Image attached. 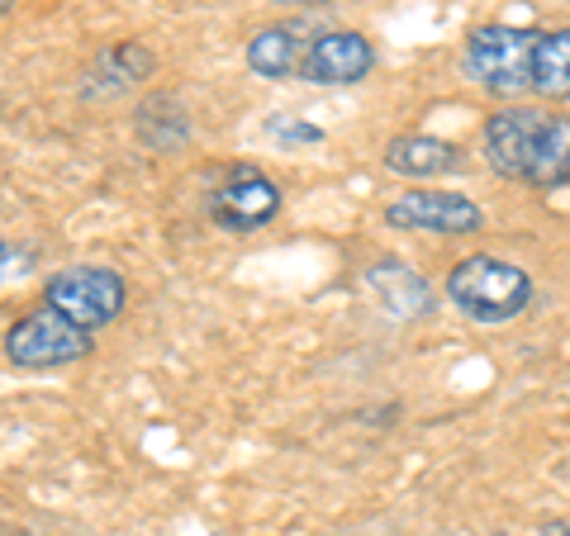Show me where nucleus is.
Instances as JSON below:
<instances>
[{
  "instance_id": "obj_1",
  "label": "nucleus",
  "mask_w": 570,
  "mask_h": 536,
  "mask_svg": "<svg viewBox=\"0 0 570 536\" xmlns=\"http://www.w3.org/2000/svg\"><path fill=\"white\" fill-rule=\"evenodd\" d=\"M448 299L475 324H513L532 304V276L504 257H461L448 271Z\"/></svg>"
},
{
  "instance_id": "obj_2",
  "label": "nucleus",
  "mask_w": 570,
  "mask_h": 536,
  "mask_svg": "<svg viewBox=\"0 0 570 536\" xmlns=\"http://www.w3.org/2000/svg\"><path fill=\"white\" fill-rule=\"evenodd\" d=\"M532 52H538V29L523 24H480L466 33L461 67L466 77L494 100H519L532 91Z\"/></svg>"
},
{
  "instance_id": "obj_3",
  "label": "nucleus",
  "mask_w": 570,
  "mask_h": 536,
  "mask_svg": "<svg viewBox=\"0 0 570 536\" xmlns=\"http://www.w3.org/2000/svg\"><path fill=\"white\" fill-rule=\"evenodd\" d=\"M129 285L115 266H62L43 285V304H52L58 314H67L71 324H81L86 332H96L105 324H115Z\"/></svg>"
},
{
  "instance_id": "obj_4",
  "label": "nucleus",
  "mask_w": 570,
  "mask_h": 536,
  "mask_svg": "<svg viewBox=\"0 0 570 536\" xmlns=\"http://www.w3.org/2000/svg\"><path fill=\"white\" fill-rule=\"evenodd\" d=\"M96 351V332H86L81 324H71L67 314H58L52 304L29 309L20 324L6 332V356L24 370H48V366H71L81 356Z\"/></svg>"
},
{
  "instance_id": "obj_5",
  "label": "nucleus",
  "mask_w": 570,
  "mask_h": 536,
  "mask_svg": "<svg viewBox=\"0 0 570 536\" xmlns=\"http://www.w3.org/2000/svg\"><path fill=\"white\" fill-rule=\"evenodd\" d=\"M385 224L400 228V234H433V238H466V234H480L485 214H480L475 200L456 190H404L395 200L385 205Z\"/></svg>"
},
{
  "instance_id": "obj_6",
  "label": "nucleus",
  "mask_w": 570,
  "mask_h": 536,
  "mask_svg": "<svg viewBox=\"0 0 570 536\" xmlns=\"http://www.w3.org/2000/svg\"><path fill=\"white\" fill-rule=\"evenodd\" d=\"M542 123H547V110H538V105H504V110H494L485 119V133H480V152H485L490 171L523 186Z\"/></svg>"
},
{
  "instance_id": "obj_7",
  "label": "nucleus",
  "mask_w": 570,
  "mask_h": 536,
  "mask_svg": "<svg viewBox=\"0 0 570 536\" xmlns=\"http://www.w3.org/2000/svg\"><path fill=\"white\" fill-rule=\"evenodd\" d=\"M281 214V186L257 167H234L209 190V219L228 234H253Z\"/></svg>"
},
{
  "instance_id": "obj_8",
  "label": "nucleus",
  "mask_w": 570,
  "mask_h": 536,
  "mask_svg": "<svg viewBox=\"0 0 570 536\" xmlns=\"http://www.w3.org/2000/svg\"><path fill=\"white\" fill-rule=\"evenodd\" d=\"M371 67H376V48H371L366 33L328 29V33H318V39H309L299 77L309 86H356L371 77Z\"/></svg>"
},
{
  "instance_id": "obj_9",
  "label": "nucleus",
  "mask_w": 570,
  "mask_h": 536,
  "mask_svg": "<svg viewBox=\"0 0 570 536\" xmlns=\"http://www.w3.org/2000/svg\"><path fill=\"white\" fill-rule=\"evenodd\" d=\"M366 290L376 295V304L390 318H428L438 309V290L428 285L414 266H404L395 257H381L366 266Z\"/></svg>"
},
{
  "instance_id": "obj_10",
  "label": "nucleus",
  "mask_w": 570,
  "mask_h": 536,
  "mask_svg": "<svg viewBox=\"0 0 570 536\" xmlns=\"http://www.w3.org/2000/svg\"><path fill=\"white\" fill-rule=\"evenodd\" d=\"M309 43L299 39L295 24H266L247 39V71H257L262 81H291L305 67Z\"/></svg>"
},
{
  "instance_id": "obj_11",
  "label": "nucleus",
  "mask_w": 570,
  "mask_h": 536,
  "mask_svg": "<svg viewBox=\"0 0 570 536\" xmlns=\"http://www.w3.org/2000/svg\"><path fill=\"white\" fill-rule=\"evenodd\" d=\"M385 167L400 176H414V181H428V176H448L461 167V148L448 138H428V133H404L395 142H385Z\"/></svg>"
},
{
  "instance_id": "obj_12",
  "label": "nucleus",
  "mask_w": 570,
  "mask_h": 536,
  "mask_svg": "<svg viewBox=\"0 0 570 536\" xmlns=\"http://www.w3.org/2000/svg\"><path fill=\"white\" fill-rule=\"evenodd\" d=\"M570 181V115H547L538 133V152H532L528 181L532 190H557Z\"/></svg>"
},
{
  "instance_id": "obj_13",
  "label": "nucleus",
  "mask_w": 570,
  "mask_h": 536,
  "mask_svg": "<svg viewBox=\"0 0 570 536\" xmlns=\"http://www.w3.org/2000/svg\"><path fill=\"white\" fill-rule=\"evenodd\" d=\"M134 129L138 138L148 142L153 152H171V148H186V138H190V119L181 110V100L167 96V91H157L138 105V119H134Z\"/></svg>"
},
{
  "instance_id": "obj_14",
  "label": "nucleus",
  "mask_w": 570,
  "mask_h": 536,
  "mask_svg": "<svg viewBox=\"0 0 570 536\" xmlns=\"http://www.w3.org/2000/svg\"><path fill=\"white\" fill-rule=\"evenodd\" d=\"M532 96L570 100V24L538 33V52H532Z\"/></svg>"
},
{
  "instance_id": "obj_15",
  "label": "nucleus",
  "mask_w": 570,
  "mask_h": 536,
  "mask_svg": "<svg viewBox=\"0 0 570 536\" xmlns=\"http://www.w3.org/2000/svg\"><path fill=\"white\" fill-rule=\"evenodd\" d=\"M91 77H100V96H115V91H129L134 81L142 77H153V52L142 48V43H115V48H105L100 58H96V71Z\"/></svg>"
},
{
  "instance_id": "obj_16",
  "label": "nucleus",
  "mask_w": 570,
  "mask_h": 536,
  "mask_svg": "<svg viewBox=\"0 0 570 536\" xmlns=\"http://www.w3.org/2000/svg\"><path fill=\"white\" fill-rule=\"evenodd\" d=\"M266 133H272L276 142H318V138H324V129H314V123H299L291 115H276L272 123H266Z\"/></svg>"
},
{
  "instance_id": "obj_17",
  "label": "nucleus",
  "mask_w": 570,
  "mask_h": 536,
  "mask_svg": "<svg viewBox=\"0 0 570 536\" xmlns=\"http://www.w3.org/2000/svg\"><path fill=\"white\" fill-rule=\"evenodd\" d=\"M29 266H33V252H29V247H14V242L0 238V285L29 276Z\"/></svg>"
},
{
  "instance_id": "obj_18",
  "label": "nucleus",
  "mask_w": 570,
  "mask_h": 536,
  "mask_svg": "<svg viewBox=\"0 0 570 536\" xmlns=\"http://www.w3.org/2000/svg\"><path fill=\"white\" fill-rule=\"evenodd\" d=\"M542 536H570V523H547Z\"/></svg>"
},
{
  "instance_id": "obj_19",
  "label": "nucleus",
  "mask_w": 570,
  "mask_h": 536,
  "mask_svg": "<svg viewBox=\"0 0 570 536\" xmlns=\"http://www.w3.org/2000/svg\"><path fill=\"white\" fill-rule=\"evenodd\" d=\"M10 6H14V0H0V14H6V10H10Z\"/></svg>"
},
{
  "instance_id": "obj_20",
  "label": "nucleus",
  "mask_w": 570,
  "mask_h": 536,
  "mask_svg": "<svg viewBox=\"0 0 570 536\" xmlns=\"http://www.w3.org/2000/svg\"><path fill=\"white\" fill-rule=\"evenodd\" d=\"M291 6H295V0H291Z\"/></svg>"
}]
</instances>
